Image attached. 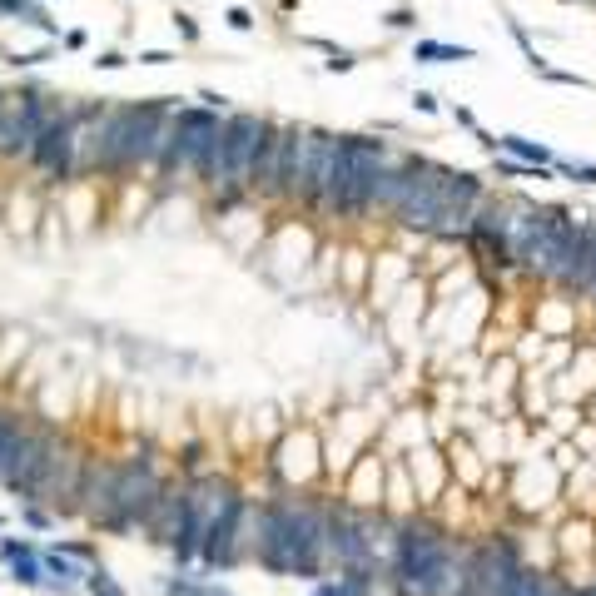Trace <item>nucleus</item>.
I'll return each mask as SVG.
<instances>
[{
	"instance_id": "1",
	"label": "nucleus",
	"mask_w": 596,
	"mask_h": 596,
	"mask_svg": "<svg viewBox=\"0 0 596 596\" xmlns=\"http://www.w3.org/2000/svg\"><path fill=\"white\" fill-rule=\"evenodd\" d=\"M323 552H328V517H318L313 507L274 502L259 512V562L269 572L318 577Z\"/></svg>"
},
{
	"instance_id": "2",
	"label": "nucleus",
	"mask_w": 596,
	"mask_h": 596,
	"mask_svg": "<svg viewBox=\"0 0 596 596\" xmlns=\"http://www.w3.org/2000/svg\"><path fill=\"white\" fill-rule=\"evenodd\" d=\"M169 135H174V110L164 100L110 110L105 115V135H100V164H95V174H130L140 164H159Z\"/></svg>"
},
{
	"instance_id": "3",
	"label": "nucleus",
	"mask_w": 596,
	"mask_h": 596,
	"mask_svg": "<svg viewBox=\"0 0 596 596\" xmlns=\"http://www.w3.org/2000/svg\"><path fill=\"white\" fill-rule=\"evenodd\" d=\"M388 577L398 596H452L462 577V557L433 522H408L398 527V552H393Z\"/></svg>"
},
{
	"instance_id": "4",
	"label": "nucleus",
	"mask_w": 596,
	"mask_h": 596,
	"mask_svg": "<svg viewBox=\"0 0 596 596\" xmlns=\"http://www.w3.org/2000/svg\"><path fill=\"white\" fill-rule=\"evenodd\" d=\"M269 120L259 115H229L219 140L209 145L204 164H199V179L219 194V204H234L244 189H254V164H259V149L269 140Z\"/></svg>"
},
{
	"instance_id": "5",
	"label": "nucleus",
	"mask_w": 596,
	"mask_h": 596,
	"mask_svg": "<svg viewBox=\"0 0 596 596\" xmlns=\"http://www.w3.org/2000/svg\"><path fill=\"white\" fill-rule=\"evenodd\" d=\"M393 154L383 140H363V135H343L338 140V159H333V174L318 194V209L338 214V219H363L373 204V189H378V169L388 164Z\"/></svg>"
},
{
	"instance_id": "6",
	"label": "nucleus",
	"mask_w": 596,
	"mask_h": 596,
	"mask_svg": "<svg viewBox=\"0 0 596 596\" xmlns=\"http://www.w3.org/2000/svg\"><path fill=\"white\" fill-rule=\"evenodd\" d=\"M219 130H224V120L214 110H174V135H169V145H164L159 164H154L159 179L174 184L184 174H199V164H204L209 145L219 140Z\"/></svg>"
},
{
	"instance_id": "7",
	"label": "nucleus",
	"mask_w": 596,
	"mask_h": 596,
	"mask_svg": "<svg viewBox=\"0 0 596 596\" xmlns=\"http://www.w3.org/2000/svg\"><path fill=\"white\" fill-rule=\"evenodd\" d=\"M159 472H154V452L140 447L130 462H120V477H115V512H110V522H105V532H130V527H140L149 522V512H154V502H159Z\"/></svg>"
},
{
	"instance_id": "8",
	"label": "nucleus",
	"mask_w": 596,
	"mask_h": 596,
	"mask_svg": "<svg viewBox=\"0 0 596 596\" xmlns=\"http://www.w3.org/2000/svg\"><path fill=\"white\" fill-rule=\"evenodd\" d=\"M522 572V552L512 537H497L487 547H472L462 557V577H457V592L452 596H502V587Z\"/></svg>"
},
{
	"instance_id": "9",
	"label": "nucleus",
	"mask_w": 596,
	"mask_h": 596,
	"mask_svg": "<svg viewBox=\"0 0 596 596\" xmlns=\"http://www.w3.org/2000/svg\"><path fill=\"white\" fill-rule=\"evenodd\" d=\"M50 100L40 90H20V95H5L0 100V154L20 159L35 149V135L50 125Z\"/></svg>"
},
{
	"instance_id": "10",
	"label": "nucleus",
	"mask_w": 596,
	"mask_h": 596,
	"mask_svg": "<svg viewBox=\"0 0 596 596\" xmlns=\"http://www.w3.org/2000/svg\"><path fill=\"white\" fill-rule=\"evenodd\" d=\"M229 497H234V492H229L219 477H199V482L189 487V512H184V527H179V537H174V547H169L179 567L199 557L204 532H209V522L224 512V502H229Z\"/></svg>"
},
{
	"instance_id": "11",
	"label": "nucleus",
	"mask_w": 596,
	"mask_h": 596,
	"mask_svg": "<svg viewBox=\"0 0 596 596\" xmlns=\"http://www.w3.org/2000/svg\"><path fill=\"white\" fill-rule=\"evenodd\" d=\"M55 457H60V443H55L50 433H25V438H20V452H15V467H10V477H5V487L20 492V497H40L45 482H50Z\"/></svg>"
},
{
	"instance_id": "12",
	"label": "nucleus",
	"mask_w": 596,
	"mask_h": 596,
	"mask_svg": "<svg viewBox=\"0 0 596 596\" xmlns=\"http://www.w3.org/2000/svg\"><path fill=\"white\" fill-rule=\"evenodd\" d=\"M323 149H328V135H318V130H294V140H289V164H284V194H294L303 204L318 199Z\"/></svg>"
},
{
	"instance_id": "13",
	"label": "nucleus",
	"mask_w": 596,
	"mask_h": 596,
	"mask_svg": "<svg viewBox=\"0 0 596 596\" xmlns=\"http://www.w3.org/2000/svg\"><path fill=\"white\" fill-rule=\"evenodd\" d=\"M30 164H35L40 174H50V179H70V174H75V110L50 115V125L35 135Z\"/></svg>"
},
{
	"instance_id": "14",
	"label": "nucleus",
	"mask_w": 596,
	"mask_h": 596,
	"mask_svg": "<svg viewBox=\"0 0 596 596\" xmlns=\"http://www.w3.org/2000/svg\"><path fill=\"white\" fill-rule=\"evenodd\" d=\"M244 497H229L224 502V512L209 522V532H204V547H199V557H204V567H234V557H239V522H244Z\"/></svg>"
},
{
	"instance_id": "15",
	"label": "nucleus",
	"mask_w": 596,
	"mask_h": 596,
	"mask_svg": "<svg viewBox=\"0 0 596 596\" xmlns=\"http://www.w3.org/2000/svg\"><path fill=\"white\" fill-rule=\"evenodd\" d=\"M115 477H120V467H110V462H85V482H80V512L90 517V522H110V512H115Z\"/></svg>"
},
{
	"instance_id": "16",
	"label": "nucleus",
	"mask_w": 596,
	"mask_h": 596,
	"mask_svg": "<svg viewBox=\"0 0 596 596\" xmlns=\"http://www.w3.org/2000/svg\"><path fill=\"white\" fill-rule=\"evenodd\" d=\"M289 140H294L289 125H274V130H269V140H264V149H259V164H254V189H264V194H284Z\"/></svg>"
},
{
	"instance_id": "17",
	"label": "nucleus",
	"mask_w": 596,
	"mask_h": 596,
	"mask_svg": "<svg viewBox=\"0 0 596 596\" xmlns=\"http://www.w3.org/2000/svg\"><path fill=\"white\" fill-rule=\"evenodd\" d=\"M184 512H189V487H159V502L149 512V527L164 547H174L179 527H184Z\"/></svg>"
},
{
	"instance_id": "18",
	"label": "nucleus",
	"mask_w": 596,
	"mask_h": 596,
	"mask_svg": "<svg viewBox=\"0 0 596 596\" xmlns=\"http://www.w3.org/2000/svg\"><path fill=\"white\" fill-rule=\"evenodd\" d=\"M562 587H567V582H557V577H542V572L522 567V572L502 587V596H562Z\"/></svg>"
},
{
	"instance_id": "19",
	"label": "nucleus",
	"mask_w": 596,
	"mask_h": 596,
	"mask_svg": "<svg viewBox=\"0 0 596 596\" xmlns=\"http://www.w3.org/2000/svg\"><path fill=\"white\" fill-rule=\"evenodd\" d=\"M497 149H502L507 159H522V164H557L552 149L537 145V140H522V135H497Z\"/></svg>"
},
{
	"instance_id": "20",
	"label": "nucleus",
	"mask_w": 596,
	"mask_h": 596,
	"mask_svg": "<svg viewBox=\"0 0 596 596\" xmlns=\"http://www.w3.org/2000/svg\"><path fill=\"white\" fill-rule=\"evenodd\" d=\"M20 438H25L20 418L0 413V482H5V477H10V467H15V452H20Z\"/></svg>"
},
{
	"instance_id": "21",
	"label": "nucleus",
	"mask_w": 596,
	"mask_h": 596,
	"mask_svg": "<svg viewBox=\"0 0 596 596\" xmlns=\"http://www.w3.org/2000/svg\"><path fill=\"white\" fill-rule=\"evenodd\" d=\"M418 60L423 65H452V60H472L467 45H443V40H418Z\"/></svg>"
},
{
	"instance_id": "22",
	"label": "nucleus",
	"mask_w": 596,
	"mask_h": 596,
	"mask_svg": "<svg viewBox=\"0 0 596 596\" xmlns=\"http://www.w3.org/2000/svg\"><path fill=\"white\" fill-rule=\"evenodd\" d=\"M0 15H20V20H30V25H40V30H55L35 0H0Z\"/></svg>"
},
{
	"instance_id": "23",
	"label": "nucleus",
	"mask_w": 596,
	"mask_h": 596,
	"mask_svg": "<svg viewBox=\"0 0 596 596\" xmlns=\"http://www.w3.org/2000/svg\"><path fill=\"white\" fill-rule=\"evenodd\" d=\"M557 174H567L572 184H596V164H577V159H557Z\"/></svg>"
},
{
	"instance_id": "24",
	"label": "nucleus",
	"mask_w": 596,
	"mask_h": 596,
	"mask_svg": "<svg viewBox=\"0 0 596 596\" xmlns=\"http://www.w3.org/2000/svg\"><path fill=\"white\" fill-rule=\"evenodd\" d=\"M10 562H15V582H25V587L45 582V577H40V567H35V552H20V557H10Z\"/></svg>"
},
{
	"instance_id": "25",
	"label": "nucleus",
	"mask_w": 596,
	"mask_h": 596,
	"mask_svg": "<svg viewBox=\"0 0 596 596\" xmlns=\"http://www.w3.org/2000/svg\"><path fill=\"white\" fill-rule=\"evenodd\" d=\"M308 45H313V50H323L333 70H353V55H348V50H338V45H328V40H308Z\"/></svg>"
},
{
	"instance_id": "26",
	"label": "nucleus",
	"mask_w": 596,
	"mask_h": 596,
	"mask_svg": "<svg viewBox=\"0 0 596 596\" xmlns=\"http://www.w3.org/2000/svg\"><path fill=\"white\" fill-rule=\"evenodd\" d=\"M45 567L55 572V582H60V587H75V582H80V577H75V567H70V562H60V552H50V557H45Z\"/></svg>"
},
{
	"instance_id": "27",
	"label": "nucleus",
	"mask_w": 596,
	"mask_h": 596,
	"mask_svg": "<svg viewBox=\"0 0 596 596\" xmlns=\"http://www.w3.org/2000/svg\"><path fill=\"white\" fill-rule=\"evenodd\" d=\"M164 596H229L224 587H189V582H169Z\"/></svg>"
},
{
	"instance_id": "28",
	"label": "nucleus",
	"mask_w": 596,
	"mask_h": 596,
	"mask_svg": "<svg viewBox=\"0 0 596 596\" xmlns=\"http://www.w3.org/2000/svg\"><path fill=\"white\" fill-rule=\"evenodd\" d=\"M85 582H90V592H95V596H125L120 587H115V582H110V577H105V572H100V567H95V572H90Z\"/></svg>"
},
{
	"instance_id": "29",
	"label": "nucleus",
	"mask_w": 596,
	"mask_h": 596,
	"mask_svg": "<svg viewBox=\"0 0 596 596\" xmlns=\"http://www.w3.org/2000/svg\"><path fill=\"white\" fill-rule=\"evenodd\" d=\"M368 577H373V572H348L343 592H348V596H373V587H368Z\"/></svg>"
},
{
	"instance_id": "30",
	"label": "nucleus",
	"mask_w": 596,
	"mask_h": 596,
	"mask_svg": "<svg viewBox=\"0 0 596 596\" xmlns=\"http://www.w3.org/2000/svg\"><path fill=\"white\" fill-rule=\"evenodd\" d=\"M542 75H547L552 85H577V90H587V80H582V75H567V70H542Z\"/></svg>"
},
{
	"instance_id": "31",
	"label": "nucleus",
	"mask_w": 596,
	"mask_h": 596,
	"mask_svg": "<svg viewBox=\"0 0 596 596\" xmlns=\"http://www.w3.org/2000/svg\"><path fill=\"white\" fill-rule=\"evenodd\" d=\"M229 25H234V30H249V25H254V15H249L244 5H234V10H229Z\"/></svg>"
},
{
	"instance_id": "32",
	"label": "nucleus",
	"mask_w": 596,
	"mask_h": 596,
	"mask_svg": "<svg viewBox=\"0 0 596 596\" xmlns=\"http://www.w3.org/2000/svg\"><path fill=\"white\" fill-rule=\"evenodd\" d=\"M388 25H398V30H408V25H413V10H393V15H388Z\"/></svg>"
},
{
	"instance_id": "33",
	"label": "nucleus",
	"mask_w": 596,
	"mask_h": 596,
	"mask_svg": "<svg viewBox=\"0 0 596 596\" xmlns=\"http://www.w3.org/2000/svg\"><path fill=\"white\" fill-rule=\"evenodd\" d=\"M140 60H145V65H169V55H164V50H145Z\"/></svg>"
},
{
	"instance_id": "34",
	"label": "nucleus",
	"mask_w": 596,
	"mask_h": 596,
	"mask_svg": "<svg viewBox=\"0 0 596 596\" xmlns=\"http://www.w3.org/2000/svg\"><path fill=\"white\" fill-rule=\"evenodd\" d=\"M562 596H596L592 587H562Z\"/></svg>"
},
{
	"instance_id": "35",
	"label": "nucleus",
	"mask_w": 596,
	"mask_h": 596,
	"mask_svg": "<svg viewBox=\"0 0 596 596\" xmlns=\"http://www.w3.org/2000/svg\"><path fill=\"white\" fill-rule=\"evenodd\" d=\"M313 596H348V592H343V587H318Z\"/></svg>"
},
{
	"instance_id": "36",
	"label": "nucleus",
	"mask_w": 596,
	"mask_h": 596,
	"mask_svg": "<svg viewBox=\"0 0 596 596\" xmlns=\"http://www.w3.org/2000/svg\"><path fill=\"white\" fill-rule=\"evenodd\" d=\"M592 592H596V582H592Z\"/></svg>"
},
{
	"instance_id": "37",
	"label": "nucleus",
	"mask_w": 596,
	"mask_h": 596,
	"mask_svg": "<svg viewBox=\"0 0 596 596\" xmlns=\"http://www.w3.org/2000/svg\"><path fill=\"white\" fill-rule=\"evenodd\" d=\"M0 100H5V95H0Z\"/></svg>"
},
{
	"instance_id": "38",
	"label": "nucleus",
	"mask_w": 596,
	"mask_h": 596,
	"mask_svg": "<svg viewBox=\"0 0 596 596\" xmlns=\"http://www.w3.org/2000/svg\"><path fill=\"white\" fill-rule=\"evenodd\" d=\"M592 5H596V0H592Z\"/></svg>"
}]
</instances>
